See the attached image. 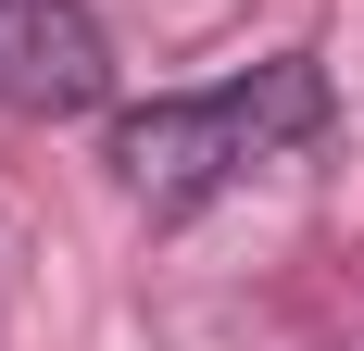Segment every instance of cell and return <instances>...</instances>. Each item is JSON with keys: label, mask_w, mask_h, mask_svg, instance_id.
Wrapping results in <instances>:
<instances>
[{"label": "cell", "mask_w": 364, "mask_h": 351, "mask_svg": "<svg viewBox=\"0 0 364 351\" xmlns=\"http://www.w3.org/2000/svg\"><path fill=\"white\" fill-rule=\"evenodd\" d=\"M327 139V63L314 50H277V63L226 75V88H176V101H139L113 126V176L139 213H201L214 188L264 176L277 151Z\"/></svg>", "instance_id": "1"}, {"label": "cell", "mask_w": 364, "mask_h": 351, "mask_svg": "<svg viewBox=\"0 0 364 351\" xmlns=\"http://www.w3.org/2000/svg\"><path fill=\"white\" fill-rule=\"evenodd\" d=\"M0 101L13 113H101L113 38L88 0H0Z\"/></svg>", "instance_id": "2"}]
</instances>
